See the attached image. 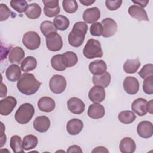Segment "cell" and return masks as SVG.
I'll return each instance as SVG.
<instances>
[{
  "instance_id": "1",
  "label": "cell",
  "mask_w": 153,
  "mask_h": 153,
  "mask_svg": "<svg viewBox=\"0 0 153 153\" xmlns=\"http://www.w3.org/2000/svg\"><path fill=\"white\" fill-rule=\"evenodd\" d=\"M41 82L38 81L33 74L30 73H23L17 83L19 91L25 95H32L36 93Z\"/></svg>"
},
{
  "instance_id": "2",
  "label": "cell",
  "mask_w": 153,
  "mask_h": 153,
  "mask_svg": "<svg viewBox=\"0 0 153 153\" xmlns=\"http://www.w3.org/2000/svg\"><path fill=\"white\" fill-rule=\"evenodd\" d=\"M87 30L88 26L85 22H76L68 35L69 44L74 47H80L84 41Z\"/></svg>"
},
{
  "instance_id": "3",
  "label": "cell",
  "mask_w": 153,
  "mask_h": 153,
  "mask_svg": "<svg viewBox=\"0 0 153 153\" xmlns=\"http://www.w3.org/2000/svg\"><path fill=\"white\" fill-rule=\"evenodd\" d=\"M35 114L33 106L29 103H25L21 105L15 113L14 118L16 121L21 124H25L29 123Z\"/></svg>"
},
{
  "instance_id": "4",
  "label": "cell",
  "mask_w": 153,
  "mask_h": 153,
  "mask_svg": "<svg viewBox=\"0 0 153 153\" xmlns=\"http://www.w3.org/2000/svg\"><path fill=\"white\" fill-rule=\"evenodd\" d=\"M83 54L88 59L102 57L103 53L101 48L100 42L94 39H88L84 47Z\"/></svg>"
},
{
  "instance_id": "5",
  "label": "cell",
  "mask_w": 153,
  "mask_h": 153,
  "mask_svg": "<svg viewBox=\"0 0 153 153\" xmlns=\"http://www.w3.org/2000/svg\"><path fill=\"white\" fill-rule=\"evenodd\" d=\"M22 42L27 49L34 50L40 46L41 38L36 32L29 31L23 35Z\"/></svg>"
},
{
  "instance_id": "6",
  "label": "cell",
  "mask_w": 153,
  "mask_h": 153,
  "mask_svg": "<svg viewBox=\"0 0 153 153\" xmlns=\"http://www.w3.org/2000/svg\"><path fill=\"white\" fill-rule=\"evenodd\" d=\"M49 87L53 93L60 94L65 91L66 87V80L61 75H54L50 79Z\"/></svg>"
},
{
  "instance_id": "7",
  "label": "cell",
  "mask_w": 153,
  "mask_h": 153,
  "mask_svg": "<svg viewBox=\"0 0 153 153\" xmlns=\"http://www.w3.org/2000/svg\"><path fill=\"white\" fill-rule=\"evenodd\" d=\"M46 38L47 48L51 51H57L63 47V40L61 36L57 32H52L48 34Z\"/></svg>"
},
{
  "instance_id": "8",
  "label": "cell",
  "mask_w": 153,
  "mask_h": 153,
  "mask_svg": "<svg viewBox=\"0 0 153 153\" xmlns=\"http://www.w3.org/2000/svg\"><path fill=\"white\" fill-rule=\"evenodd\" d=\"M17 105L16 99L13 96H7L0 101V114L2 115H10Z\"/></svg>"
},
{
  "instance_id": "9",
  "label": "cell",
  "mask_w": 153,
  "mask_h": 153,
  "mask_svg": "<svg viewBox=\"0 0 153 153\" xmlns=\"http://www.w3.org/2000/svg\"><path fill=\"white\" fill-rule=\"evenodd\" d=\"M101 24L102 25L103 31L102 36L104 38H109L116 33L118 29V25L116 22L111 18H105L104 19Z\"/></svg>"
},
{
  "instance_id": "10",
  "label": "cell",
  "mask_w": 153,
  "mask_h": 153,
  "mask_svg": "<svg viewBox=\"0 0 153 153\" xmlns=\"http://www.w3.org/2000/svg\"><path fill=\"white\" fill-rule=\"evenodd\" d=\"M123 88L124 91L128 94H136L139 89V83L137 78L134 76H127L123 81Z\"/></svg>"
},
{
  "instance_id": "11",
  "label": "cell",
  "mask_w": 153,
  "mask_h": 153,
  "mask_svg": "<svg viewBox=\"0 0 153 153\" xmlns=\"http://www.w3.org/2000/svg\"><path fill=\"white\" fill-rule=\"evenodd\" d=\"M67 106L70 112L74 114H81L85 110V104L81 99L73 97L67 102Z\"/></svg>"
},
{
  "instance_id": "12",
  "label": "cell",
  "mask_w": 153,
  "mask_h": 153,
  "mask_svg": "<svg viewBox=\"0 0 153 153\" xmlns=\"http://www.w3.org/2000/svg\"><path fill=\"white\" fill-rule=\"evenodd\" d=\"M137 133L140 137L143 139H148L152 137L153 134L152 123L148 121L140 122L137 126Z\"/></svg>"
},
{
  "instance_id": "13",
  "label": "cell",
  "mask_w": 153,
  "mask_h": 153,
  "mask_svg": "<svg viewBox=\"0 0 153 153\" xmlns=\"http://www.w3.org/2000/svg\"><path fill=\"white\" fill-rule=\"evenodd\" d=\"M106 93L103 87L99 85H94L88 92V98L93 103H100L104 100Z\"/></svg>"
},
{
  "instance_id": "14",
  "label": "cell",
  "mask_w": 153,
  "mask_h": 153,
  "mask_svg": "<svg viewBox=\"0 0 153 153\" xmlns=\"http://www.w3.org/2000/svg\"><path fill=\"white\" fill-rule=\"evenodd\" d=\"M128 13L131 17L136 19L139 22L149 21V19L146 11L143 8L139 5H131L128 9Z\"/></svg>"
},
{
  "instance_id": "15",
  "label": "cell",
  "mask_w": 153,
  "mask_h": 153,
  "mask_svg": "<svg viewBox=\"0 0 153 153\" xmlns=\"http://www.w3.org/2000/svg\"><path fill=\"white\" fill-rule=\"evenodd\" d=\"M33 126L36 131L39 133H44L50 127V120L46 116H38L35 119Z\"/></svg>"
},
{
  "instance_id": "16",
  "label": "cell",
  "mask_w": 153,
  "mask_h": 153,
  "mask_svg": "<svg viewBox=\"0 0 153 153\" xmlns=\"http://www.w3.org/2000/svg\"><path fill=\"white\" fill-rule=\"evenodd\" d=\"M100 17V11L97 7L86 9L82 14V19L85 23H93L97 21Z\"/></svg>"
},
{
  "instance_id": "17",
  "label": "cell",
  "mask_w": 153,
  "mask_h": 153,
  "mask_svg": "<svg viewBox=\"0 0 153 153\" xmlns=\"http://www.w3.org/2000/svg\"><path fill=\"white\" fill-rule=\"evenodd\" d=\"M147 100L145 99L140 97L135 99L131 104V109L133 112L139 116H144L147 114Z\"/></svg>"
},
{
  "instance_id": "18",
  "label": "cell",
  "mask_w": 153,
  "mask_h": 153,
  "mask_svg": "<svg viewBox=\"0 0 153 153\" xmlns=\"http://www.w3.org/2000/svg\"><path fill=\"white\" fill-rule=\"evenodd\" d=\"M55 106V101L51 97L48 96L41 97L38 102V107L42 112H50L54 109Z\"/></svg>"
},
{
  "instance_id": "19",
  "label": "cell",
  "mask_w": 153,
  "mask_h": 153,
  "mask_svg": "<svg viewBox=\"0 0 153 153\" xmlns=\"http://www.w3.org/2000/svg\"><path fill=\"white\" fill-rule=\"evenodd\" d=\"M83 122L78 118H73L69 120L66 124V131L71 135H76L82 130Z\"/></svg>"
},
{
  "instance_id": "20",
  "label": "cell",
  "mask_w": 153,
  "mask_h": 153,
  "mask_svg": "<svg viewBox=\"0 0 153 153\" xmlns=\"http://www.w3.org/2000/svg\"><path fill=\"white\" fill-rule=\"evenodd\" d=\"M105 110L103 105L94 103L90 105L88 107L87 114L88 117L92 119H100L104 117Z\"/></svg>"
},
{
  "instance_id": "21",
  "label": "cell",
  "mask_w": 153,
  "mask_h": 153,
  "mask_svg": "<svg viewBox=\"0 0 153 153\" xmlns=\"http://www.w3.org/2000/svg\"><path fill=\"white\" fill-rule=\"evenodd\" d=\"M88 69L93 75H99L106 71L107 65L104 60H96L89 64Z\"/></svg>"
},
{
  "instance_id": "22",
  "label": "cell",
  "mask_w": 153,
  "mask_h": 153,
  "mask_svg": "<svg viewBox=\"0 0 153 153\" xmlns=\"http://www.w3.org/2000/svg\"><path fill=\"white\" fill-rule=\"evenodd\" d=\"M119 148L122 153H133L135 151L136 146L133 139L129 137H126L121 140Z\"/></svg>"
},
{
  "instance_id": "23",
  "label": "cell",
  "mask_w": 153,
  "mask_h": 153,
  "mask_svg": "<svg viewBox=\"0 0 153 153\" xmlns=\"http://www.w3.org/2000/svg\"><path fill=\"white\" fill-rule=\"evenodd\" d=\"M25 56V51L20 47H14L10 51L8 60L11 63L19 64L24 59Z\"/></svg>"
},
{
  "instance_id": "24",
  "label": "cell",
  "mask_w": 153,
  "mask_h": 153,
  "mask_svg": "<svg viewBox=\"0 0 153 153\" xmlns=\"http://www.w3.org/2000/svg\"><path fill=\"white\" fill-rule=\"evenodd\" d=\"M5 75L10 81L15 82L19 80L22 76L20 67L17 64L10 65L5 71Z\"/></svg>"
},
{
  "instance_id": "25",
  "label": "cell",
  "mask_w": 153,
  "mask_h": 153,
  "mask_svg": "<svg viewBox=\"0 0 153 153\" xmlns=\"http://www.w3.org/2000/svg\"><path fill=\"white\" fill-rule=\"evenodd\" d=\"M111 80V75L106 71L101 75H93L92 78V81L94 85L101 86L103 88H106L109 85Z\"/></svg>"
},
{
  "instance_id": "26",
  "label": "cell",
  "mask_w": 153,
  "mask_h": 153,
  "mask_svg": "<svg viewBox=\"0 0 153 153\" xmlns=\"http://www.w3.org/2000/svg\"><path fill=\"white\" fill-rule=\"evenodd\" d=\"M140 66V62L138 58L127 59L123 65V70L127 74H134L137 71Z\"/></svg>"
},
{
  "instance_id": "27",
  "label": "cell",
  "mask_w": 153,
  "mask_h": 153,
  "mask_svg": "<svg viewBox=\"0 0 153 153\" xmlns=\"http://www.w3.org/2000/svg\"><path fill=\"white\" fill-rule=\"evenodd\" d=\"M25 14L30 19H36L41 14V8L36 3H32L28 5L25 11Z\"/></svg>"
},
{
  "instance_id": "28",
  "label": "cell",
  "mask_w": 153,
  "mask_h": 153,
  "mask_svg": "<svg viewBox=\"0 0 153 153\" xmlns=\"http://www.w3.org/2000/svg\"><path fill=\"white\" fill-rule=\"evenodd\" d=\"M37 66V60L32 56L25 57L21 62L20 68L23 72H29L34 70Z\"/></svg>"
},
{
  "instance_id": "29",
  "label": "cell",
  "mask_w": 153,
  "mask_h": 153,
  "mask_svg": "<svg viewBox=\"0 0 153 153\" xmlns=\"http://www.w3.org/2000/svg\"><path fill=\"white\" fill-rule=\"evenodd\" d=\"M53 23L56 28L60 31L65 30L69 26V19L63 15L57 16L53 20Z\"/></svg>"
},
{
  "instance_id": "30",
  "label": "cell",
  "mask_w": 153,
  "mask_h": 153,
  "mask_svg": "<svg viewBox=\"0 0 153 153\" xmlns=\"http://www.w3.org/2000/svg\"><path fill=\"white\" fill-rule=\"evenodd\" d=\"M50 62L53 68L57 71H63L66 69L62 54L53 56L51 59Z\"/></svg>"
},
{
  "instance_id": "31",
  "label": "cell",
  "mask_w": 153,
  "mask_h": 153,
  "mask_svg": "<svg viewBox=\"0 0 153 153\" xmlns=\"http://www.w3.org/2000/svg\"><path fill=\"white\" fill-rule=\"evenodd\" d=\"M23 147L25 150L29 151L35 148L38 144V138L33 134L26 135L22 141Z\"/></svg>"
},
{
  "instance_id": "32",
  "label": "cell",
  "mask_w": 153,
  "mask_h": 153,
  "mask_svg": "<svg viewBox=\"0 0 153 153\" xmlns=\"http://www.w3.org/2000/svg\"><path fill=\"white\" fill-rule=\"evenodd\" d=\"M118 118L121 123L124 124H128L133 123L135 120L136 118V115L133 111H123L119 113Z\"/></svg>"
},
{
  "instance_id": "33",
  "label": "cell",
  "mask_w": 153,
  "mask_h": 153,
  "mask_svg": "<svg viewBox=\"0 0 153 153\" xmlns=\"http://www.w3.org/2000/svg\"><path fill=\"white\" fill-rule=\"evenodd\" d=\"M62 56L66 68L72 67L75 66L78 62L77 55L73 51H66L62 54Z\"/></svg>"
},
{
  "instance_id": "34",
  "label": "cell",
  "mask_w": 153,
  "mask_h": 153,
  "mask_svg": "<svg viewBox=\"0 0 153 153\" xmlns=\"http://www.w3.org/2000/svg\"><path fill=\"white\" fill-rule=\"evenodd\" d=\"M10 145L13 151L15 153L24 152L22 138L19 136L14 135L10 138Z\"/></svg>"
},
{
  "instance_id": "35",
  "label": "cell",
  "mask_w": 153,
  "mask_h": 153,
  "mask_svg": "<svg viewBox=\"0 0 153 153\" xmlns=\"http://www.w3.org/2000/svg\"><path fill=\"white\" fill-rule=\"evenodd\" d=\"M40 30L45 36H47L48 34L52 32H57V30L54 23L48 20L44 21L41 23Z\"/></svg>"
},
{
  "instance_id": "36",
  "label": "cell",
  "mask_w": 153,
  "mask_h": 153,
  "mask_svg": "<svg viewBox=\"0 0 153 153\" xmlns=\"http://www.w3.org/2000/svg\"><path fill=\"white\" fill-rule=\"evenodd\" d=\"M62 5L64 11L70 14L75 13L78 8L77 2L75 0H63Z\"/></svg>"
},
{
  "instance_id": "37",
  "label": "cell",
  "mask_w": 153,
  "mask_h": 153,
  "mask_svg": "<svg viewBox=\"0 0 153 153\" xmlns=\"http://www.w3.org/2000/svg\"><path fill=\"white\" fill-rule=\"evenodd\" d=\"M11 7L18 13H22L27 8V2L25 0H12L10 1Z\"/></svg>"
},
{
  "instance_id": "38",
  "label": "cell",
  "mask_w": 153,
  "mask_h": 153,
  "mask_svg": "<svg viewBox=\"0 0 153 153\" xmlns=\"http://www.w3.org/2000/svg\"><path fill=\"white\" fill-rule=\"evenodd\" d=\"M143 90L147 94H153V75L145 78L143 82Z\"/></svg>"
},
{
  "instance_id": "39",
  "label": "cell",
  "mask_w": 153,
  "mask_h": 153,
  "mask_svg": "<svg viewBox=\"0 0 153 153\" xmlns=\"http://www.w3.org/2000/svg\"><path fill=\"white\" fill-rule=\"evenodd\" d=\"M138 74L143 79H145L151 75H153V65L151 63L145 65L138 72Z\"/></svg>"
},
{
  "instance_id": "40",
  "label": "cell",
  "mask_w": 153,
  "mask_h": 153,
  "mask_svg": "<svg viewBox=\"0 0 153 153\" xmlns=\"http://www.w3.org/2000/svg\"><path fill=\"white\" fill-rule=\"evenodd\" d=\"M103 28L100 22H95L91 24L90 27V32L92 36H100L102 35Z\"/></svg>"
},
{
  "instance_id": "41",
  "label": "cell",
  "mask_w": 153,
  "mask_h": 153,
  "mask_svg": "<svg viewBox=\"0 0 153 153\" xmlns=\"http://www.w3.org/2000/svg\"><path fill=\"white\" fill-rule=\"evenodd\" d=\"M13 14L11 11L8 8L6 4H0V21H4L7 20L11 15Z\"/></svg>"
},
{
  "instance_id": "42",
  "label": "cell",
  "mask_w": 153,
  "mask_h": 153,
  "mask_svg": "<svg viewBox=\"0 0 153 153\" xmlns=\"http://www.w3.org/2000/svg\"><path fill=\"white\" fill-rule=\"evenodd\" d=\"M123 1L121 0H115V1H111V0H106L105 1L106 7L108 9L111 11H114L119 8Z\"/></svg>"
},
{
  "instance_id": "43",
  "label": "cell",
  "mask_w": 153,
  "mask_h": 153,
  "mask_svg": "<svg viewBox=\"0 0 153 153\" xmlns=\"http://www.w3.org/2000/svg\"><path fill=\"white\" fill-rule=\"evenodd\" d=\"M60 11L59 6L54 8H49L47 7H44V14L48 17H53L54 16H58Z\"/></svg>"
},
{
  "instance_id": "44",
  "label": "cell",
  "mask_w": 153,
  "mask_h": 153,
  "mask_svg": "<svg viewBox=\"0 0 153 153\" xmlns=\"http://www.w3.org/2000/svg\"><path fill=\"white\" fill-rule=\"evenodd\" d=\"M44 7L49 8H54L59 7L58 0H42Z\"/></svg>"
},
{
  "instance_id": "45",
  "label": "cell",
  "mask_w": 153,
  "mask_h": 153,
  "mask_svg": "<svg viewBox=\"0 0 153 153\" xmlns=\"http://www.w3.org/2000/svg\"><path fill=\"white\" fill-rule=\"evenodd\" d=\"M1 136H0V138H1L0 147L1 148L5 143L6 140H7V137H6L5 134L4 133V131L5 130V127H4V124L2 122L1 123Z\"/></svg>"
},
{
  "instance_id": "46",
  "label": "cell",
  "mask_w": 153,
  "mask_h": 153,
  "mask_svg": "<svg viewBox=\"0 0 153 153\" xmlns=\"http://www.w3.org/2000/svg\"><path fill=\"white\" fill-rule=\"evenodd\" d=\"M67 152H79V153H82V151L81 149V148H80V146H79L78 145H74L72 146H70L68 150H67Z\"/></svg>"
},
{
  "instance_id": "47",
  "label": "cell",
  "mask_w": 153,
  "mask_h": 153,
  "mask_svg": "<svg viewBox=\"0 0 153 153\" xmlns=\"http://www.w3.org/2000/svg\"><path fill=\"white\" fill-rule=\"evenodd\" d=\"M91 152H109V151L106 148L104 147V146H97L96 148H95L93 150L91 151Z\"/></svg>"
},
{
  "instance_id": "48",
  "label": "cell",
  "mask_w": 153,
  "mask_h": 153,
  "mask_svg": "<svg viewBox=\"0 0 153 153\" xmlns=\"http://www.w3.org/2000/svg\"><path fill=\"white\" fill-rule=\"evenodd\" d=\"M132 2L134 4H136L137 5H139L140 7L143 8V7H145L147 5V4L149 2V1H148V0H146V1L138 0V1H132Z\"/></svg>"
},
{
  "instance_id": "49",
  "label": "cell",
  "mask_w": 153,
  "mask_h": 153,
  "mask_svg": "<svg viewBox=\"0 0 153 153\" xmlns=\"http://www.w3.org/2000/svg\"><path fill=\"white\" fill-rule=\"evenodd\" d=\"M7 87L5 84H4L2 82L1 83V95L0 97H3L7 96Z\"/></svg>"
},
{
  "instance_id": "50",
  "label": "cell",
  "mask_w": 153,
  "mask_h": 153,
  "mask_svg": "<svg viewBox=\"0 0 153 153\" xmlns=\"http://www.w3.org/2000/svg\"><path fill=\"white\" fill-rule=\"evenodd\" d=\"M146 109H147V112H148L151 114L153 113V100L152 99L150 100L148 102H147Z\"/></svg>"
},
{
  "instance_id": "51",
  "label": "cell",
  "mask_w": 153,
  "mask_h": 153,
  "mask_svg": "<svg viewBox=\"0 0 153 153\" xmlns=\"http://www.w3.org/2000/svg\"><path fill=\"white\" fill-rule=\"evenodd\" d=\"M80 3H81L82 5L85 6H89L91 4H93L95 1H91V0H79Z\"/></svg>"
}]
</instances>
